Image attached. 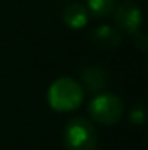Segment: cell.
Wrapping results in <instances>:
<instances>
[{
  "label": "cell",
  "instance_id": "8992f818",
  "mask_svg": "<svg viewBox=\"0 0 148 150\" xmlns=\"http://www.w3.org/2000/svg\"><path fill=\"white\" fill-rule=\"evenodd\" d=\"M91 42L99 47V49H115L120 45L122 42V35L120 32L115 28V26H110V25H99L96 26L92 32H91Z\"/></svg>",
  "mask_w": 148,
  "mask_h": 150
},
{
  "label": "cell",
  "instance_id": "277c9868",
  "mask_svg": "<svg viewBox=\"0 0 148 150\" xmlns=\"http://www.w3.org/2000/svg\"><path fill=\"white\" fill-rule=\"evenodd\" d=\"M113 19H115V28L122 33H127V35L136 33L143 23L141 9L134 2H129V0L122 2L120 5H115Z\"/></svg>",
  "mask_w": 148,
  "mask_h": 150
},
{
  "label": "cell",
  "instance_id": "30bf717a",
  "mask_svg": "<svg viewBox=\"0 0 148 150\" xmlns=\"http://www.w3.org/2000/svg\"><path fill=\"white\" fill-rule=\"evenodd\" d=\"M132 44H134V47H138L141 52H147L148 51V38L147 35L143 33V32H136V33H132Z\"/></svg>",
  "mask_w": 148,
  "mask_h": 150
},
{
  "label": "cell",
  "instance_id": "6da1fadb",
  "mask_svg": "<svg viewBox=\"0 0 148 150\" xmlns=\"http://www.w3.org/2000/svg\"><path fill=\"white\" fill-rule=\"evenodd\" d=\"M82 100L84 89L72 77H59L47 91V101L56 112H72L80 107Z\"/></svg>",
  "mask_w": 148,
  "mask_h": 150
},
{
  "label": "cell",
  "instance_id": "7a4b0ae2",
  "mask_svg": "<svg viewBox=\"0 0 148 150\" xmlns=\"http://www.w3.org/2000/svg\"><path fill=\"white\" fill-rule=\"evenodd\" d=\"M63 142L68 150H96L98 145L96 129L87 119L73 117L65 126Z\"/></svg>",
  "mask_w": 148,
  "mask_h": 150
},
{
  "label": "cell",
  "instance_id": "5b68a950",
  "mask_svg": "<svg viewBox=\"0 0 148 150\" xmlns=\"http://www.w3.org/2000/svg\"><path fill=\"white\" fill-rule=\"evenodd\" d=\"M82 89H87L89 93H99L108 84V74L103 67L89 65L80 70V82Z\"/></svg>",
  "mask_w": 148,
  "mask_h": 150
},
{
  "label": "cell",
  "instance_id": "3957f363",
  "mask_svg": "<svg viewBox=\"0 0 148 150\" xmlns=\"http://www.w3.org/2000/svg\"><path fill=\"white\" fill-rule=\"evenodd\" d=\"M122 113H124L122 100L111 93H99L89 103V115L92 117L94 122L103 124V126L117 124Z\"/></svg>",
  "mask_w": 148,
  "mask_h": 150
},
{
  "label": "cell",
  "instance_id": "ba28073f",
  "mask_svg": "<svg viewBox=\"0 0 148 150\" xmlns=\"http://www.w3.org/2000/svg\"><path fill=\"white\" fill-rule=\"evenodd\" d=\"M85 9L92 18H108L115 11V0H87Z\"/></svg>",
  "mask_w": 148,
  "mask_h": 150
},
{
  "label": "cell",
  "instance_id": "9c48e42d",
  "mask_svg": "<svg viewBox=\"0 0 148 150\" xmlns=\"http://www.w3.org/2000/svg\"><path fill=\"white\" fill-rule=\"evenodd\" d=\"M145 117H147V113H145V105H143V103L134 105L132 110H131V113H129V120H131L134 126H141V124L145 122Z\"/></svg>",
  "mask_w": 148,
  "mask_h": 150
},
{
  "label": "cell",
  "instance_id": "52a82bcc",
  "mask_svg": "<svg viewBox=\"0 0 148 150\" xmlns=\"http://www.w3.org/2000/svg\"><path fill=\"white\" fill-rule=\"evenodd\" d=\"M89 12L82 4H70L63 11V21L72 30H82L89 23Z\"/></svg>",
  "mask_w": 148,
  "mask_h": 150
}]
</instances>
